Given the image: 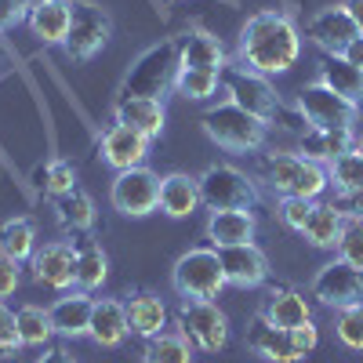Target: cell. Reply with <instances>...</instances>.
Returning <instances> with one entry per match:
<instances>
[{
    "mask_svg": "<svg viewBox=\"0 0 363 363\" xmlns=\"http://www.w3.org/2000/svg\"><path fill=\"white\" fill-rule=\"evenodd\" d=\"M301 58V29L287 11H255L236 37V62L262 77H280Z\"/></svg>",
    "mask_w": 363,
    "mask_h": 363,
    "instance_id": "6da1fadb",
    "label": "cell"
},
{
    "mask_svg": "<svg viewBox=\"0 0 363 363\" xmlns=\"http://www.w3.org/2000/svg\"><path fill=\"white\" fill-rule=\"evenodd\" d=\"M182 69V55H178V40L167 37L160 44H149L142 55H135V62L128 66L124 80H120V99H160L167 91H174Z\"/></svg>",
    "mask_w": 363,
    "mask_h": 363,
    "instance_id": "7a4b0ae2",
    "label": "cell"
},
{
    "mask_svg": "<svg viewBox=\"0 0 363 363\" xmlns=\"http://www.w3.org/2000/svg\"><path fill=\"white\" fill-rule=\"evenodd\" d=\"M200 128H203V135L215 142L218 149H225V153H233V157L262 153L265 138H269V124H265V120L251 116L247 109H240V106H233V102H222V106L203 109Z\"/></svg>",
    "mask_w": 363,
    "mask_h": 363,
    "instance_id": "3957f363",
    "label": "cell"
},
{
    "mask_svg": "<svg viewBox=\"0 0 363 363\" xmlns=\"http://www.w3.org/2000/svg\"><path fill=\"white\" fill-rule=\"evenodd\" d=\"M262 178L269 182L272 193L280 196H301V200H320L330 182H327V167L323 164H313L298 153H262Z\"/></svg>",
    "mask_w": 363,
    "mask_h": 363,
    "instance_id": "277c9868",
    "label": "cell"
},
{
    "mask_svg": "<svg viewBox=\"0 0 363 363\" xmlns=\"http://www.w3.org/2000/svg\"><path fill=\"white\" fill-rule=\"evenodd\" d=\"M222 87H225V95H229L233 106L247 109L251 116L265 120V124H272V120L280 124V116H284L287 106H284L280 91L272 87L269 77H262V73H255L247 66H240V62H229L222 69Z\"/></svg>",
    "mask_w": 363,
    "mask_h": 363,
    "instance_id": "5b68a950",
    "label": "cell"
},
{
    "mask_svg": "<svg viewBox=\"0 0 363 363\" xmlns=\"http://www.w3.org/2000/svg\"><path fill=\"white\" fill-rule=\"evenodd\" d=\"M171 284L182 298H196V301H215L229 287L215 247H189L186 255H178L171 269Z\"/></svg>",
    "mask_w": 363,
    "mask_h": 363,
    "instance_id": "8992f818",
    "label": "cell"
},
{
    "mask_svg": "<svg viewBox=\"0 0 363 363\" xmlns=\"http://www.w3.org/2000/svg\"><path fill=\"white\" fill-rule=\"evenodd\" d=\"M196 182H200V196L211 211H251L262 200L255 178L233 164H211Z\"/></svg>",
    "mask_w": 363,
    "mask_h": 363,
    "instance_id": "52a82bcc",
    "label": "cell"
},
{
    "mask_svg": "<svg viewBox=\"0 0 363 363\" xmlns=\"http://www.w3.org/2000/svg\"><path fill=\"white\" fill-rule=\"evenodd\" d=\"M69 37L62 48L73 62H91L113 40V15L99 8L95 0H69Z\"/></svg>",
    "mask_w": 363,
    "mask_h": 363,
    "instance_id": "ba28073f",
    "label": "cell"
},
{
    "mask_svg": "<svg viewBox=\"0 0 363 363\" xmlns=\"http://www.w3.org/2000/svg\"><path fill=\"white\" fill-rule=\"evenodd\" d=\"M178 330L200 352H222L229 345V316L218 309V301L186 298L178 309Z\"/></svg>",
    "mask_w": 363,
    "mask_h": 363,
    "instance_id": "9c48e42d",
    "label": "cell"
},
{
    "mask_svg": "<svg viewBox=\"0 0 363 363\" xmlns=\"http://www.w3.org/2000/svg\"><path fill=\"white\" fill-rule=\"evenodd\" d=\"M294 106H298L301 116H306L309 128H345V131H352L356 120H359V113H363L356 102L335 95V91H330L327 84H320V80H313V84L301 87L298 99H294Z\"/></svg>",
    "mask_w": 363,
    "mask_h": 363,
    "instance_id": "30bf717a",
    "label": "cell"
},
{
    "mask_svg": "<svg viewBox=\"0 0 363 363\" xmlns=\"http://www.w3.org/2000/svg\"><path fill=\"white\" fill-rule=\"evenodd\" d=\"M113 211L128 218H145L160 207V174L153 167H131V171H116L113 189H109Z\"/></svg>",
    "mask_w": 363,
    "mask_h": 363,
    "instance_id": "8fae6325",
    "label": "cell"
},
{
    "mask_svg": "<svg viewBox=\"0 0 363 363\" xmlns=\"http://www.w3.org/2000/svg\"><path fill=\"white\" fill-rule=\"evenodd\" d=\"M309 298L338 313L349 306H363V269H352L342 258H330L327 265L316 269V277L309 284Z\"/></svg>",
    "mask_w": 363,
    "mask_h": 363,
    "instance_id": "7c38bea8",
    "label": "cell"
},
{
    "mask_svg": "<svg viewBox=\"0 0 363 363\" xmlns=\"http://www.w3.org/2000/svg\"><path fill=\"white\" fill-rule=\"evenodd\" d=\"M29 269H33V280L48 291L66 294L77 287V244H66V240H51V244L37 247V255L29 258Z\"/></svg>",
    "mask_w": 363,
    "mask_h": 363,
    "instance_id": "4fadbf2b",
    "label": "cell"
},
{
    "mask_svg": "<svg viewBox=\"0 0 363 363\" xmlns=\"http://www.w3.org/2000/svg\"><path fill=\"white\" fill-rule=\"evenodd\" d=\"M306 37L323 51V55H342L356 37H359V26L349 18V11L342 4H330L320 8L309 22H306Z\"/></svg>",
    "mask_w": 363,
    "mask_h": 363,
    "instance_id": "5bb4252c",
    "label": "cell"
},
{
    "mask_svg": "<svg viewBox=\"0 0 363 363\" xmlns=\"http://www.w3.org/2000/svg\"><path fill=\"white\" fill-rule=\"evenodd\" d=\"M222 269H225V284L240 291H255L269 280V258L258 244H236L218 251Z\"/></svg>",
    "mask_w": 363,
    "mask_h": 363,
    "instance_id": "9a60e30c",
    "label": "cell"
},
{
    "mask_svg": "<svg viewBox=\"0 0 363 363\" xmlns=\"http://www.w3.org/2000/svg\"><path fill=\"white\" fill-rule=\"evenodd\" d=\"M99 149H102V160L113 167V171H131V167H142L145 164V157H149V138L142 135V131H135V128H128V124H113L102 131V142H99Z\"/></svg>",
    "mask_w": 363,
    "mask_h": 363,
    "instance_id": "2e32d148",
    "label": "cell"
},
{
    "mask_svg": "<svg viewBox=\"0 0 363 363\" xmlns=\"http://www.w3.org/2000/svg\"><path fill=\"white\" fill-rule=\"evenodd\" d=\"M244 342H247V349H251L255 356H262V359H269V363H301V359H306V356L294 349L291 330L269 323L265 313H255V316H251Z\"/></svg>",
    "mask_w": 363,
    "mask_h": 363,
    "instance_id": "e0dca14e",
    "label": "cell"
},
{
    "mask_svg": "<svg viewBox=\"0 0 363 363\" xmlns=\"http://www.w3.org/2000/svg\"><path fill=\"white\" fill-rule=\"evenodd\" d=\"M131 327H128V309L120 298H95V313H91L87 338L102 345V349H120L128 342Z\"/></svg>",
    "mask_w": 363,
    "mask_h": 363,
    "instance_id": "ac0fdd59",
    "label": "cell"
},
{
    "mask_svg": "<svg viewBox=\"0 0 363 363\" xmlns=\"http://www.w3.org/2000/svg\"><path fill=\"white\" fill-rule=\"evenodd\" d=\"M51 323H55V335L62 338H87V327H91V313H95V298L87 291L73 287L48 309Z\"/></svg>",
    "mask_w": 363,
    "mask_h": 363,
    "instance_id": "d6986e66",
    "label": "cell"
},
{
    "mask_svg": "<svg viewBox=\"0 0 363 363\" xmlns=\"http://www.w3.org/2000/svg\"><path fill=\"white\" fill-rule=\"evenodd\" d=\"M113 120L116 124H128L135 131H142L149 142L164 135L167 124V106L160 99H116L113 106Z\"/></svg>",
    "mask_w": 363,
    "mask_h": 363,
    "instance_id": "ffe728a7",
    "label": "cell"
},
{
    "mask_svg": "<svg viewBox=\"0 0 363 363\" xmlns=\"http://www.w3.org/2000/svg\"><path fill=\"white\" fill-rule=\"evenodd\" d=\"M255 233H258V222L251 211H211V218H207V240L215 251L236 247V244H255Z\"/></svg>",
    "mask_w": 363,
    "mask_h": 363,
    "instance_id": "44dd1931",
    "label": "cell"
},
{
    "mask_svg": "<svg viewBox=\"0 0 363 363\" xmlns=\"http://www.w3.org/2000/svg\"><path fill=\"white\" fill-rule=\"evenodd\" d=\"M352 145H356V135L345 131V128H309L306 135L298 138V157L327 167L330 160H338L342 153H349Z\"/></svg>",
    "mask_w": 363,
    "mask_h": 363,
    "instance_id": "7402d4cb",
    "label": "cell"
},
{
    "mask_svg": "<svg viewBox=\"0 0 363 363\" xmlns=\"http://www.w3.org/2000/svg\"><path fill=\"white\" fill-rule=\"evenodd\" d=\"M178 55H182V69H225L229 58L218 37H211L207 29H189L186 37L178 40Z\"/></svg>",
    "mask_w": 363,
    "mask_h": 363,
    "instance_id": "603a6c76",
    "label": "cell"
},
{
    "mask_svg": "<svg viewBox=\"0 0 363 363\" xmlns=\"http://www.w3.org/2000/svg\"><path fill=\"white\" fill-rule=\"evenodd\" d=\"M345 222H349V218L338 211L335 200H323V203L316 200L309 222L301 225V236H306V244L316 247V251H335L338 240H342V233H345Z\"/></svg>",
    "mask_w": 363,
    "mask_h": 363,
    "instance_id": "cb8c5ba5",
    "label": "cell"
},
{
    "mask_svg": "<svg viewBox=\"0 0 363 363\" xmlns=\"http://www.w3.org/2000/svg\"><path fill=\"white\" fill-rule=\"evenodd\" d=\"M200 203H203L200 182L193 174L174 171V174H164L160 178V211H164L167 218H189V215H196Z\"/></svg>",
    "mask_w": 363,
    "mask_h": 363,
    "instance_id": "d4e9b609",
    "label": "cell"
},
{
    "mask_svg": "<svg viewBox=\"0 0 363 363\" xmlns=\"http://www.w3.org/2000/svg\"><path fill=\"white\" fill-rule=\"evenodd\" d=\"M269 323H277L284 330H294V327H306L313 320V306H309V298L294 291V287H272L269 291V301H265V309Z\"/></svg>",
    "mask_w": 363,
    "mask_h": 363,
    "instance_id": "484cf974",
    "label": "cell"
},
{
    "mask_svg": "<svg viewBox=\"0 0 363 363\" xmlns=\"http://www.w3.org/2000/svg\"><path fill=\"white\" fill-rule=\"evenodd\" d=\"M124 309H128L131 335H138V338H153L160 330H167V309H164L160 294H153V291H135L124 301Z\"/></svg>",
    "mask_w": 363,
    "mask_h": 363,
    "instance_id": "4316f807",
    "label": "cell"
},
{
    "mask_svg": "<svg viewBox=\"0 0 363 363\" xmlns=\"http://www.w3.org/2000/svg\"><path fill=\"white\" fill-rule=\"evenodd\" d=\"M69 0H48V4H37L29 11V29H33V37L40 44H66L69 37Z\"/></svg>",
    "mask_w": 363,
    "mask_h": 363,
    "instance_id": "83f0119b",
    "label": "cell"
},
{
    "mask_svg": "<svg viewBox=\"0 0 363 363\" xmlns=\"http://www.w3.org/2000/svg\"><path fill=\"white\" fill-rule=\"evenodd\" d=\"M320 84H327L335 95L356 102L363 109V69H356L352 62H345L342 55H327L323 62H320Z\"/></svg>",
    "mask_w": 363,
    "mask_h": 363,
    "instance_id": "f1b7e54d",
    "label": "cell"
},
{
    "mask_svg": "<svg viewBox=\"0 0 363 363\" xmlns=\"http://www.w3.org/2000/svg\"><path fill=\"white\" fill-rule=\"evenodd\" d=\"M0 255L15 265H26L37 255V225L33 218H8L0 222Z\"/></svg>",
    "mask_w": 363,
    "mask_h": 363,
    "instance_id": "f546056e",
    "label": "cell"
},
{
    "mask_svg": "<svg viewBox=\"0 0 363 363\" xmlns=\"http://www.w3.org/2000/svg\"><path fill=\"white\" fill-rule=\"evenodd\" d=\"M106 277H109V255L102 251V244L84 236L77 244V287L91 294L106 284Z\"/></svg>",
    "mask_w": 363,
    "mask_h": 363,
    "instance_id": "4dcf8cb0",
    "label": "cell"
},
{
    "mask_svg": "<svg viewBox=\"0 0 363 363\" xmlns=\"http://www.w3.org/2000/svg\"><path fill=\"white\" fill-rule=\"evenodd\" d=\"M193 352H196L193 342L182 330H160V335L145 338L142 363H196Z\"/></svg>",
    "mask_w": 363,
    "mask_h": 363,
    "instance_id": "1f68e13d",
    "label": "cell"
},
{
    "mask_svg": "<svg viewBox=\"0 0 363 363\" xmlns=\"http://www.w3.org/2000/svg\"><path fill=\"white\" fill-rule=\"evenodd\" d=\"M55 211H58V222H62L66 233H73V236H87L91 229H95V222H99L95 200H91L87 193H80V189L58 196L55 200Z\"/></svg>",
    "mask_w": 363,
    "mask_h": 363,
    "instance_id": "d6a6232c",
    "label": "cell"
},
{
    "mask_svg": "<svg viewBox=\"0 0 363 363\" xmlns=\"http://www.w3.org/2000/svg\"><path fill=\"white\" fill-rule=\"evenodd\" d=\"M327 182H330V189H335L338 196L359 193L363 189V153L349 149V153H342L338 160H330L327 164Z\"/></svg>",
    "mask_w": 363,
    "mask_h": 363,
    "instance_id": "836d02e7",
    "label": "cell"
},
{
    "mask_svg": "<svg viewBox=\"0 0 363 363\" xmlns=\"http://www.w3.org/2000/svg\"><path fill=\"white\" fill-rule=\"evenodd\" d=\"M15 327H18V342H22V345H33V349L48 345L51 335H55L51 313L40 309V306H22V309L15 313Z\"/></svg>",
    "mask_w": 363,
    "mask_h": 363,
    "instance_id": "e575fe53",
    "label": "cell"
},
{
    "mask_svg": "<svg viewBox=\"0 0 363 363\" xmlns=\"http://www.w3.org/2000/svg\"><path fill=\"white\" fill-rule=\"evenodd\" d=\"M222 87V73L218 69H178V80H174V91L182 99H193V102H203L211 95H218Z\"/></svg>",
    "mask_w": 363,
    "mask_h": 363,
    "instance_id": "d590c367",
    "label": "cell"
},
{
    "mask_svg": "<svg viewBox=\"0 0 363 363\" xmlns=\"http://www.w3.org/2000/svg\"><path fill=\"white\" fill-rule=\"evenodd\" d=\"M40 186H44V193H51L55 200L66 196V193H73V189H77V167H73L69 160H51V164L40 171Z\"/></svg>",
    "mask_w": 363,
    "mask_h": 363,
    "instance_id": "8d00e7d4",
    "label": "cell"
},
{
    "mask_svg": "<svg viewBox=\"0 0 363 363\" xmlns=\"http://www.w3.org/2000/svg\"><path fill=\"white\" fill-rule=\"evenodd\" d=\"M335 335L345 349L352 352H363V306H349L338 313V323H335Z\"/></svg>",
    "mask_w": 363,
    "mask_h": 363,
    "instance_id": "74e56055",
    "label": "cell"
},
{
    "mask_svg": "<svg viewBox=\"0 0 363 363\" xmlns=\"http://www.w3.org/2000/svg\"><path fill=\"white\" fill-rule=\"evenodd\" d=\"M335 258L349 262L352 269H363V218H349L345 222V233L335 247Z\"/></svg>",
    "mask_w": 363,
    "mask_h": 363,
    "instance_id": "f35d334b",
    "label": "cell"
},
{
    "mask_svg": "<svg viewBox=\"0 0 363 363\" xmlns=\"http://www.w3.org/2000/svg\"><path fill=\"white\" fill-rule=\"evenodd\" d=\"M313 207H316V200H301V196H280L277 215H280V222H284L287 229L301 233V225H306V222H309V215H313Z\"/></svg>",
    "mask_w": 363,
    "mask_h": 363,
    "instance_id": "ab89813d",
    "label": "cell"
},
{
    "mask_svg": "<svg viewBox=\"0 0 363 363\" xmlns=\"http://www.w3.org/2000/svg\"><path fill=\"white\" fill-rule=\"evenodd\" d=\"M22 349V342H18V327H15V313L0 301V356L4 359H11L15 352Z\"/></svg>",
    "mask_w": 363,
    "mask_h": 363,
    "instance_id": "60d3db41",
    "label": "cell"
},
{
    "mask_svg": "<svg viewBox=\"0 0 363 363\" xmlns=\"http://www.w3.org/2000/svg\"><path fill=\"white\" fill-rule=\"evenodd\" d=\"M33 11V0H0V33H8V29L22 26Z\"/></svg>",
    "mask_w": 363,
    "mask_h": 363,
    "instance_id": "b9f144b4",
    "label": "cell"
},
{
    "mask_svg": "<svg viewBox=\"0 0 363 363\" xmlns=\"http://www.w3.org/2000/svg\"><path fill=\"white\" fill-rule=\"evenodd\" d=\"M18 269H22V265H15L11 258L0 255V301L11 298V294L18 291V284H22V272H18Z\"/></svg>",
    "mask_w": 363,
    "mask_h": 363,
    "instance_id": "7bdbcfd3",
    "label": "cell"
},
{
    "mask_svg": "<svg viewBox=\"0 0 363 363\" xmlns=\"http://www.w3.org/2000/svg\"><path fill=\"white\" fill-rule=\"evenodd\" d=\"M291 342H294V349H298L301 356H309V352L320 345V330H316V323L309 320L306 327H294V330H291Z\"/></svg>",
    "mask_w": 363,
    "mask_h": 363,
    "instance_id": "ee69618b",
    "label": "cell"
},
{
    "mask_svg": "<svg viewBox=\"0 0 363 363\" xmlns=\"http://www.w3.org/2000/svg\"><path fill=\"white\" fill-rule=\"evenodd\" d=\"M338 211L345 218H363V189L359 193H349V196H335Z\"/></svg>",
    "mask_w": 363,
    "mask_h": 363,
    "instance_id": "f6af8a7d",
    "label": "cell"
},
{
    "mask_svg": "<svg viewBox=\"0 0 363 363\" xmlns=\"http://www.w3.org/2000/svg\"><path fill=\"white\" fill-rule=\"evenodd\" d=\"M342 58H345V62H352L356 69H363V33H359V37H356V40H352L345 51H342Z\"/></svg>",
    "mask_w": 363,
    "mask_h": 363,
    "instance_id": "bcb514c9",
    "label": "cell"
},
{
    "mask_svg": "<svg viewBox=\"0 0 363 363\" xmlns=\"http://www.w3.org/2000/svg\"><path fill=\"white\" fill-rule=\"evenodd\" d=\"M37 363H77V356H73L69 349L58 345V349H44V356H40Z\"/></svg>",
    "mask_w": 363,
    "mask_h": 363,
    "instance_id": "7dc6e473",
    "label": "cell"
},
{
    "mask_svg": "<svg viewBox=\"0 0 363 363\" xmlns=\"http://www.w3.org/2000/svg\"><path fill=\"white\" fill-rule=\"evenodd\" d=\"M342 8L349 11V18L359 26V33H363V0H342Z\"/></svg>",
    "mask_w": 363,
    "mask_h": 363,
    "instance_id": "c3c4849f",
    "label": "cell"
},
{
    "mask_svg": "<svg viewBox=\"0 0 363 363\" xmlns=\"http://www.w3.org/2000/svg\"><path fill=\"white\" fill-rule=\"evenodd\" d=\"M352 149H356V153H363V135H356V145Z\"/></svg>",
    "mask_w": 363,
    "mask_h": 363,
    "instance_id": "681fc988",
    "label": "cell"
},
{
    "mask_svg": "<svg viewBox=\"0 0 363 363\" xmlns=\"http://www.w3.org/2000/svg\"><path fill=\"white\" fill-rule=\"evenodd\" d=\"M37 4H48V0H33V8H37Z\"/></svg>",
    "mask_w": 363,
    "mask_h": 363,
    "instance_id": "f907efd6",
    "label": "cell"
},
{
    "mask_svg": "<svg viewBox=\"0 0 363 363\" xmlns=\"http://www.w3.org/2000/svg\"><path fill=\"white\" fill-rule=\"evenodd\" d=\"M0 73H4V62H0Z\"/></svg>",
    "mask_w": 363,
    "mask_h": 363,
    "instance_id": "816d5d0a",
    "label": "cell"
}]
</instances>
